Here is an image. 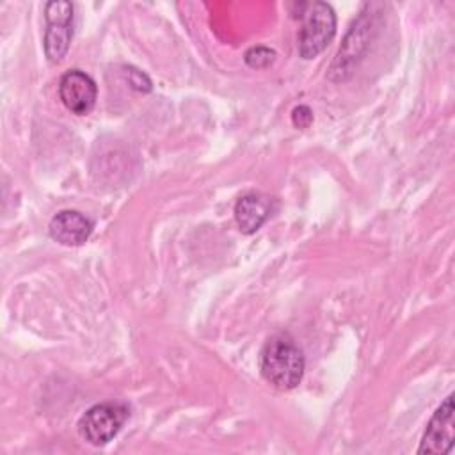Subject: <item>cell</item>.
Returning <instances> with one entry per match:
<instances>
[{"mask_svg":"<svg viewBox=\"0 0 455 455\" xmlns=\"http://www.w3.org/2000/svg\"><path fill=\"white\" fill-rule=\"evenodd\" d=\"M302 27L299 30V53L302 59H315L325 50L336 34V14L325 2L300 4Z\"/></svg>","mask_w":455,"mask_h":455,"instance_id":"cell-2","label":"cell"},{"mask_svg":"<svg viewBox=\"0 0 455 455\" xmlns=\"http://www.w3.org/2000/svg\"><path fill=\"white\" fill-rule=\"evenodd\" d=\"M96 84L87 73L80 69H69L60 76L59 98L64 103V107L73 114H89L96 103Z\"/></svg>","mask_w":455,"mask_h":455,"instance_id":"cell-6","label":"cell"},{"mask_svg":"<svg viewBox=\"0 0 455 455\" xmlns=\"http://www.w3.org/2000/svg\"><path fill=\"white\" fill-rule=\"evenodd\" d=\"M245 64L249 68H254V69H263L267 66H270L275 59V52L267 48V46H252L245 52Z\"/></svg>","mask_w":455,"mask_h":455,"instance_id":"cell-10","label":"cell"},{"mask_svg":"<svg viewBox=\"0 0 455 455\" xmlns=\"http://www.w3.org/2000/svg\"><path fill=\"white\" fill-rule=\"evenodd\" d=\"M92 220L80 212L62 210L50 220L48 233L55 242L68 247H76L87 242L92 233Z\"/></svg>","mask_w":455,"mask_h":455,"instance_id":"cell-7","label":"cell"},{"mask_svg":"<svg viewBox=\"0 0 455 455\" xmlns=\"http://www.w3.org/2000/svg\"><path fill=\"white\" fill-rule=\"evenodd\" d=\"M370 28H371V18H368V16H361L357 20V23H354V27L347 37H352V43H355V44H343L334 60L332 71L339 73V78H343L345 73H350V66L354 64V60H357L361 57V53L366 46V41H368Z\"/></svg>","mask_w":455,"mask_h":455,"instance_id":"cell-9","label":"cell"},{"mask_svg":"<svg viewBox=\"0 0 455 455\" xmlns=\"http://www.w3.org/2000/svg\"><path fill=\"white\" fill-rule=\"evenodd\" d=\"M130 411L124 403L105 402L87 409L78 421V434L92 446L110 443L124 425Z\"/></svg>","mask_w":455,"mask_h":455,"instance_id":"cell-3","label":"cell"},{"mask_svg":"<svg viewBox=\"0 0 455 455\" xmlns=\"http://www.w3.org/2000/svg\"><path fill=\"white\" fill-rule=\"evenodd\" d=\"M304 354L288 334H275L267 339L259 354L263 379L281 391L299 386L304 375Z\"/></svg>","mask_w":455,"mask_h":455,"instance_id":"cell-1","label":"cell"},{"mask_svg":"<svg viewBox=\"0 0 455 455\" xmlns=\"http://www.w3.org/2000/svg\"><path fill=\"white\" fill-rule=\"evenodd\" d=\"M291 121L297 128H307L313 121V112L309 110V107L306 105H299L293 108L291 112Z\"/></svg>","mask_w":455,"mask_h":455,"instance_id":"cell-11","label":"cell"},{"mask_svg":"<svg viewBox=\"0 0 455 455\" xmlns=\"http://www.w3.org/2000/svg\"><path fill=\"white\" fill-rule=\"evenodd\" d=\"M274 199L261 194H247L235 204V220L242 233H256L272 215Z\"/></svg>","mask_w":455,"mask_h":455,"instance_id":"cell-8","label":"cell"},{"mask_svg":"<svg viewBox=\"0 0 455 455\" xmlns=\"http://www.w3.org/2000/svg\"><path fill=\"white\" fill-rule=\"evenodd\" d=\"M44 53L50 62H60L73 36V5L68 0H52L44 7Z\"/></svg>","mask_w":455,"mask_h":455,"instance_id":"cell-4","label":"cell"},{"mask_svg":"<svg viewBox=\"0 0 455 455\" xmlns=\"http://www.w3.org/2000/svg\"><path fill=\"white\" fill-rule=\"evenodd\" d=\"M453 439H455V416H453V395H450L432 414L425 428V434L421 437L418 453L419 455L450 453L453 448Z\"/></svg>","mask_w":455,"mask_h":455,"instance_id":"cell-5","label":"cell"}]
</instances>
